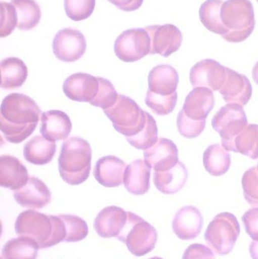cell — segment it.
Masks as SVG:
<instances>
[{
  "instance_id": "obj_1",
  "label": "cell",
  "mask_w": 258,
  "mask_h": 259,
  "mask_svg": "<svg viewBox=\"0 0 258 259\" xmlns=\"http://www.w3.org/2000/svg\"><path fill=\"white\" fill-rule=\"evenodd\" d=\"M40 109L34 100L21 93H11L0 107V130L12 144H20L36 129L40 118Z\"/></svg>"
},
{
  "instance_id": "obj_2",
  "label": "cell",
  "mask_w": 258,
  "mask_h": 259,
  "mask_svg": "<svg viewBox=\"0 0 258 259\" xmlns=\"http://www.w3.org/2000/svg\"><path fill=\"white\" fill-rule=\"evenodd\" d=\"M92 149L88 141L78 137L68 138L61 146L58 170L61 179L71 186L88 180L91 170Z\"/></svg>"
},
{
  "instance_id": "obj_3",
  "label": "cell",
  "mask_w": 258,
  "mask_h": 259,
  "mask_svg": "<svg viewBox=\"0 0 258 259\" xmlns=\"http://www.w3.org/2000/svg\"><path fill=\"white\" fill-rule=\"evenodd\" d=\"M220 17L229 30L222 37L230 43L244 41L254 30V10L250 0H227L221 7Z\"/></svg>"
},
{
  "instance_id": "obj_4",
  "label": "cell",
  "mask_w": 258,
  "mask_h": 259,
  "mask_svg": "<svg viewBox=\"0 0 258 259\" xmlns=\"http://www.w3.org/2000/svg\"><path fill=\"white\" fill-rule=\"evenodd\" d=\"M240 234V226L235 215L224 212L217 214L205 232L207 245L218 255L231 252Z\"/></svg>"
},
{
  "instance_id": "obj_5",
  "label": "cell",
  "mask_w": 258,
  "mask_h": 259,
  "mask_svg": "<svg viewBox=\"0 0 258 259\" xmlns=\"http://www.w3.org/2000/svg\"><path fill=\"white\" fill-rule=\"evenodd\" d=\"M116 132L126 138L135 136L144 127L146 111L130 97L119 94L114 106L104 110Z\"/></svg>"
},
{
  "instance_id": "obj_6",
  "label": "cell",
  "mask_w": 258,
  "mask_h": 259,
  "mask_svg": "<svg viewBox=\"0 0 258 259\" xmlns=\"http://www.w3.org/2000/svg\"><path fill=\"white\" fill-rule=\"evenodd\" d=\"M117 239L126 244L131 254L141 257L155 248L157 232L149 223L130 212L127 225Z\"/></svg>"
},
{
  "instance_id": "obj_7",
  "label": "cell",
  "mask_w": 258,
  "mask_h": 259,
  "mask_svg": "<svg viewBox=\"0 0 258 259\" xmlns=\"http://www.w3.org/2000/svg\"><path fill=\"white\" fill-rule=\"evenodd\" d=\"M212 126L221 137L224 148L227 151H234V139L247 126L243 107L233 103L226 105L216 113Z\"/></svg>"
},
{
  "instance_id": "obj_8",
  "label": "cell",
  "mask_w": 258,
  "mask_h": 259,
  "mask_svg": "<svg viewBox=\"0 0 258 259\" xmlns=\"http://www.w3.org/2000/svg\"><path fill=\"white\" fill-rule=\"evenodd\" d=\"M116 56L124 62H135L150 55L151 38L144 28L125 30L114 44Z\"/></svg>"
},
{
  "instance_id": "obj_9",
  "label": "cell",
  "mask_w": 258,
  "mask_h": 259,
  "mask_svg": "<svg viewBox=\"0 0 258 259\" xmlns=\"http://www.w3.org/2000/svg\"><path fill=\"white\" fill-rule=\"evenodd\" d=\"M15 231L18 236H27L38 243L40 248L52 236V223L47 216L34 209L22 212L15 222Z\"/></svg>"
},
{
  "instance_id": "obj_10",
  "label": "cell",
  "mask_w": 258,
  "mask_h": 259,
  "mask_svg": "<svg viewBox=\"0 0 258 259\" xmlns=\"http://www.w3.org/2000/svg\"><path fill=\"white\" fill-rule=\"evenodd\" d=\"M52 48L55 56L61 62H76L85 53V37L75 29H62L55 35Z\"/></svg>"
},
{
  "instance_id": "obj_11",
  "label": "cell",
  "mask_w": 258,
  "mask_h": 259,
  "mask_svg": "<svg viewBox=\"0 0 258 259\" xmlns=\"http://www.w3.org/2000/svg\"><path fill=\"white\" fill-rule=\"evenodd\" d=\"M189 78L194 88L202 87L219 91L227 78V67L213 59H205L192 67Z\"/></svg>"
},
{
  "instance_id": "obj_12",
  "label": "cell",
  "mask_w": 258,
  "mask_h": 259,
  "mask_svg": "<svg viewBox=\"0 0 258 259\" xmlns=\"http://www.w3.org/2000/svg\"><path fill=\"white\" fill-rule=\"evenodd\" d=\"M146 30L151 38L150 55L170 56L180 49L182 43V33L176 26L173 24L153 25L146 27Z\"/></svg>"
},
{
  "instance_id": "obj_13",
  "label": "cell",
  "mask_w": 258,
  "mask_h": 259,
  "mask_svg": "<svg viewBox=\"0 0 258 259\" xmlns=\"http://www.w3.org/2000/svg\"><path fill=\"white\" fill-rule=\"evenodd\" d=\"M129 211L119 206H107L100 211L94 222L99 236L103 238H119L129 221Z\"/></svg>"
},
{
  "instance_id": "obj_14",
  "label": "cell",
  "mask_w": 258,
  "mask_h": 259,
  "mask_svg": "<svg viewBox=\"0 0 258 259\" xmlns=\"http://www.w3.org/2000/svg\"><path fill=\"white\" fill-rule=\"evenodd\" d=\"M144 161L154 171H167L179 163V150L173 141L161 138L144 151Z\"/></svg>"
},
{
  "instance_id": "obj_15",
  "label": "cell",
  "mask_w": 258,
  "mask_h": 259,
  "mask_svg": "<svg viewBox=\"0 0 258 259\" xmlns=\"http://www.w3.org/2000/svg\"><path fill=\"white\" fill-rule=\"evenodd\" d=\"M202 227L203 217L200 210L194 206L181 208L172 221L173 231L178 238L183 241H190L197 238Z\"/></svg>"
},
{
  "instance_id": "obj_16",
  "label": "cell",
  "mask_w": 258,
  "mask_h": 259,
  "mask_svg": "<svg viewBox=\"0 0 258 259\" xmlns=\"http://www.w3.org/2000/svg\"><path fill=\"white\" fill-rule=\"evenodd\" d=\"M98 77L90 74L75 73L70 75L63 84V91L70 100L90 103L99 91Z\"/></svg>"
},
{
  "instance_id": "obj_17",
  "label": "cell",
  "mask_w": 258,
  "mask_h": 259,
  "mask_svg": "<svg viewBox=\"0 0 258 259\" xmlns=\"http://www.w3.org/2000/svg\"><path fill=\"white\" fill-rule=\"evenodd\" d=\"M14 199L22 207L39 209L52 200V193L41 180L30 177L28 183L20 190L14 191Z\"/></svg>"
},
{
  "instance_id": "obj_18",
  "label": "cell",
  "mask_w": 258,
  "mask_h": 259,
  "mask_svg": "<svg viewBox=\"0 0 258 259\" xmlns=\"http://www.w3.org/2000/svg\"><path fill=\"white\" fill-rule=\"evenodd\" d=\"M227 103L245 106L252 96V85L245 75L227 68V78L222 88L219 90Z\"/></svg>"
},
{
  "instance_id": "obj_19",
  "label": "cell",
  "mask_w": 258,
  "mask_h": 259,
  "mask_svg": "<svg viewBox=\"0 0 258 259\" xmlns=\"http://www.w3.org/2000/svg\"><path fill=\"white\" fill-rule=\"evenodd\" d=\"M28 171L21 161L13 155H4L0 158V186L16 191L28 183Z\"/></svg>"
},
{
  "instance_id": "obj_20",
  "label": "cell",
  "mask_w": 258,
  "mask_h": 259,
  "mask_svg": "<svg viewBox=\"0 0 258 259\" xmlns=\"http://www.w3.org/2000/svg\"><path fill=\"white\" fill-rule=\"evenodd\" d=\"M126 164L113 155L100 158L95 165L93 175L96 181L105 187L113 188L123 183Z\"/></svg>"
},
{
  "instance_id": "obj_21",
  "label": "cell",
  "mask_w": 258,
  "mask_h": 259,
  "mask_svg": "<svg viewBox=\"0 0 258 259\" xmlns=\"http://www.w3.org/2000/svg\"><path fill=\"white\" fill-rule=\"evenodd\" d=\"M214 104L215 98L212 90L197 87L186 97L182 110L189 118L200 121L206 120Z\"/></svg>"
},
{
  "instance_id": "obj_22",
  "label": "cell",
  "mask_w": 258,
  "mask_h": 259,
  "mask_svg": "<svg viewBox=\"0 0 258 259\" xmlns=\"http://www.w3.org/2000/svg\"><path fill=\"white\" fill-rule=\"evenodd\" d=\"M40 132L52 142L66 139L71 133L72 123L69 116L61 110H49L42 113Z\"/></svg>"
},
{
  "instance_id": "obj_23",
  "label": "cell",
  "mask_w": 258,
  "mask_h": 259,
  "mask_svg": "<svg viewBox=\"0 0 258 259\" xmlns=\"http://www.w3.org/2000/svg\"><path fill=\"white\" fill-rule=\"evenodd\" d=\"M179 76L177 71L169 65L154 67L148 75V90L161 96L176 93Z\"/></svg>"
},
{
  "instance_id": "obj_24",
  "label": "cell",
  "mask_w": 258,
  "mask_h": 259,
  "mask_svg": "<svg viewBox=\"0 0 258 259\" xmlns=\"http://www.w3.org/2000/svg\"><path fill=\"white\" fill-rule=\"evenodd\" d=\"M151 167L143 160L130 163L125 169L123 184L131 194L140 196L147 193L150 189Z\"/></svg>"
},
{
  "instance_id": "obj_25",
  "label": "cell",
  "mask_w": 258,
  "mask_h": 259,
  "mask_svg": "<svg viewBox=\"0 0 258 259\" xmlns=\"http://www.w3.org/2000/svg\"><path fill=\"white\" fill-rule=\"evenodd\" d=\"M187 180V168L181 161L167 171H154L153 176L154 186L157 190L167 195L176 194L180 191Z\"/></svg>"
},
{
  "instance_id": "obj_26",
  "label": "cell",
  "mask_w": 258,
  "mask_h": 259,
  "mask_svg": "<svg viewBox=\"0 0 258 259\" xmlns=\"http://www.w3.org/2000/svg\"><path fill=\"white\" fill-rule=\"evenodd\" d=\"M28 76L25 63L18 58L10 57L0 63V87L4 90H14L23 85Z\"/></svg>"
},
{
  "instance_id": "obj_27",
  "label": "cell",
  "mask_w": 258,
  "mask_h": 259,
  "mask_svg": "<svg viewBox=\"0 0 258 259\" xmlns=\"http://www.w3.org/2000/svg\"><path fill=\"white\" fill-rule=\"evenodd\" d=\"M56 151L55 142L48 141L43 136H36L23 147V156L31 164L45 165L52 161Z\"/></svg>"
},
{
  "instance_id": "obj_28",
  "label": "cell",
  "mask_w": 258,
  "mask_h": 259,
  "mask_svg": "<svg viewBox=\"0 0 258 259\" xmlns=\"http://www.w3.org/2000/svg\"><path fill=\"white\" fill-rule=\"evenodd\" d=\"M38 243L30 237L19 236L7 241L3 249V259H36Z\"/></svg>"
},
{
  "instance_id": "obj_29",
  "label": "cell",
  "mask_w": 258,
  "mask_h": 259,
  "mask_svg": "<svg viewBox=\"0 0 258 259\" xmlns=\"http://www.w3.org/2000/svg\"><path fill=\"white\" fill-rule=\"evenodd\" d=\"M203 164L205 170L212 176H223L230 169V154L223 145H210L204 152Z\"/></svg>"
},
{
  "instance_id": "obj_30",
  "label": "cell",
  "mask_w": 258,
  "mask_h": 259,
  "mask_svg": "<svg viewBox=\"0 0 258 259\" xmlns=\"http://www.w3.org/2000/svg\"><path fill=\"white\" fill-rule=\"evenodd\" d=\"M224 3L223 0H206L199 9V18L204 27L209 31L221 36L227 34L229 31L220 17V11Z\"/></svg>"
},
{
  "instance_id": "obj_31",
  "label": "cell",
  "mask_w": 258,
  "mask_h": 259,
  "mask_svg": "<svg viewBox=\"0 0 258 259\" xmlns=\"http://www.w3.org/2000/svg\"><path fill=\"white\" fill-rule=\"evenodd\" d=\"M10 4L17 10L19 30L27 31L37 26L41 18V11L35 0H11Z\"/></svg>"
},
{
  "instance_id": "obj_32",
  "label": "cell",
  "mask_w": 258,
  "mask_h": 259,
  "mask_svg": "<svg viewBox=\"0 0 258 259\" xmlns=\"http://www.w3.org/2000/svg\"><path fill=\"white\" fill-rule=\"evenodd\" d=\"M234 152L246 155L252 159L258 158V125L247 126L234 139Z\"/></svg>"
},
{
  "instance_id": "obj_33",
  "label": "cell",
  "mask_w": 258,
  "mask_h": 259,
  "mask_svg": "<svg viewBox=\"0 0 258 259\" xmlns=\"http://www.w3.org/2000/svg\"><path fill=\"white\" fill-rule=\"evenodd\" d=\"M146 123L142 131L135 136L126 138L128 142L134 148L139 150L148 149L157 142L158 138V130L154 117L146 112Z\"/></svg>"
},
{
  "instance_id": "obj_34",
  "label": "cell",
  "mask_w": 258,
  "mask_h": 259,
  "mask_svg": "<svg viewBox=\"0 0 258 259\" xmlns=\"http://www.w3.org/2000/svg\"><path fill=\"white\" fill-rule=\"evenodd\" d=\"M177 100V93L169 96H161L147 90L145 103L155 114L165 116L174 110Z\"/></svg>"
},
{
  "instance_id": "obj_35",
  "label": "cell",
  "mask_w": 258,
  "mask_h": 259,
  "mask_svg": "<svg viewBox=\"0 0 258 259\" xmlns=\"http://www.w3.org/2000/svg\"><path fill=\"white\" fill-rule=\"evenodd\" d=\"M60 218L65 222L66 228V242H78L87 237L88 225L82 218L75 215L61 214Z\"/></svg>"
},
{
  "instance_id": "obj_36",
  "label": "cell",
  "mask_w": 258,
  "mask_h": 259,
  "mask_svg": "<svg viewBox=\"0 0 258 259\" xmlns=\"http://www.w3.org/2000/svg\"><path fill=\"white\" fill-rule=\"evenodd\" d=\"M98 79L100 83L99 91L96 97L90 103L94 107L103 109V110H107L114 106L117 101L119 94L115 90L111 81L101 77H98Z\"/></svg>"
},
{
  "instance_id": "obj_37",
  "label": "cell",
  "mask_w": 258,
  "mask_h": 259,
  "mask_svg": "<svg viewBox=\"0 0 258 259\" xmlns=\"http://www.w3.org/2000/svg\"><path fill=\"white\" fill-rule=\"evenodd\" d=\"M96 7V0H65L66 15L74 21L90 17Z\"/></svg>"
},
{
  "instance_id": "obj_38",
  "label": "cell",
  "mask_w": 258,
  "mask_h": 259,
  "mask_svg": "<svg viewBox=\"0 0 258 259\" xmlns=\"http://www.w3.org/2000/svg\"><path fill=\"white\" fill-rule=\"evenodd\" d=\"M243 195L247 203L253 207H258V170L252 167L245 171L242 178Z\"/></svg>"
},
{
  "instance_id": "obj_39",
  "label": "cell",
  "mask_w": 258,
  "mask_h": 259,
  "mask_svg": "<svg viewBox=\"0 0 258 259\" xmlns=\"http://www.w3.org/2000/svg\"><path fill=\"white\" fill-rule=\"evenodd\" d=\"M18 24L17 10L13 4L7 2L0 4V37L11 34Z\"/></svg>"
},
{
  "instance_id": "obj_40",
  "label": "cell",
  "mask_w": 258,
  "mask_h": 259,
  "mask_svg": "<svg viewBox=\"0 0 258 259\" xmlns=\"http://www.w3.org/2000/svg\"><path fill=\"white\" fill-rule=\"evenodd\" d=\"M177 126L179 133L187 138H195L203 132L205 127V120H194L189 118L184 113L183 110L179 112L177 118Z\"/></svg>"
},
{
  "instance_id": "obj_41",
  "label": "cell",
  "mask_w": 258,
  "mask_h": 259,
  "mask_svg": "<svg viewBox=\"0 0 258 259\" xmlns=\"http://www.w3.org/2000/svg\"><path fill=\"white\" fill-rule=\"evenodd\" d=\"M52 223V236L48 241L44 244L43 248H52L53 246L65 241L66 238V228L65 222L60 216L50 215Z\"/></svg>"
},
{
  "instance_id": "obj_42",
  "label": "cell",
  "mask_w": 258,
  "mask_h": 259,
  "mask_svg": "<svg viewBox=\"0 0 258 259\" xmlns=\"http://www.w3.org/2000/svg\"><path fill=\"white\" fill-rule=\"evenodd\" d=\"M245 231L253 241L258 242V207H253L242 217Z\"/></svg>"
},
{
  "instance_id": "obj_43",
  "label": "cell",
  "mask_w": 258,
  "mask_h": 259,
  "mask_svg": "<svg viewBox=\"0 0 258 259\" xmlns=\"http://www.w3.org/2000/svg\"><path fill=\"white\" fill-rule=\"evenodd\" d=\"M182 259H216L213 251L202 244H192L186 248Z\"/></svg>"
},
{
  "instance_id": "obj_44",
  "label": "cell",
  "mask_w": 258,
  "mask_h": 259,
  "mask_svg": "<svg viewBox=\"0 0 258 259\" xmlns=\"http://www.w3.org/2000/svg\"><path fill=\"white\" fill-rule=\"evenodd\" d=\"M118 9L125 12L138 10L142 6L144 0H107Z\"/></svg>"
},
{
  "instance_id": "obj_45",
  "label": "cell",
  "mask_w": 258,
  "mask_h": 259,
  "mask_svg": "<svg viewBox=\"0 0 258 259\" xmlns=\"http://www.w3.org/2000/svg\"><path fill=\"white\" fill-rule=\"evenodd\" d=\"M250 256L253 259H258V242L257 241H252L250 244Z\"/></svg>"
},
{
  "instance_id": "obj_46",
  "label": "cell",
  "mask_w": 258,
  "mask_h": 259,
  "mask_svg": "<svg viewBox=\"0 0 258 259\" xmlns=\"http://www.w3.org/2000/svg\"><path fill=\"white\" fill-rule=\"evenodd\" d=\"M252 76L255 82L258 85V62L255 64L253 68V72H252Z\"/></svg>"
},
{
  "instance_id": "obj_47",
  "label": "cell",
  "mask_w": 258,
  "mask_h": 259,
  "mask_svg": "<svg viewBox=\"0 0 258 259\" xmlns=\"http://www.w3.org/2000/svg\"><path fill=\"white\" fill-rule=\"evenodd\" d=\"M149 259H163L162 257H151V258H149Z\"/></svg>"
},
{
  "instance_id": "obj_48",
  "label": "cell",
  "mask_w": 258,
  "mask_h": 259,
  "mask_svg": "<svg viewBox=\"0 0 258 259\" xmlns=\"http://www.w3.org/2000/svg\"><path fill=\"white\" fill-rule=\"evenodd\" d=\"M256 168H257V170H258V164H257V167H256Z\"/></svg>"
},
{
  "instance_id": "obj_49",
  "label": "cell",
  "mask_w": 258,
  "mask_h": 259,
  "mask_svg": "<svg viewBox=\"0 0 258 259\" xmlns=\"http://www.w3.org/2000/svg\"><path fill=\"white\" fill-rule=\"evenodd\" d=\"M256 2H257V3H258V0H256Z\"/></svg>"
}]
</instances>
